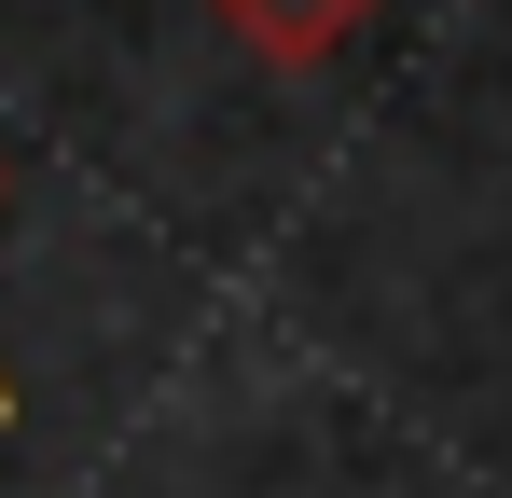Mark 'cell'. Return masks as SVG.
<instances>
[{
  "instance_id": "obj_1",
  "label": "cell",
  "mask_w": 512,
  "mask_h": 498,
  "mask_svg": "<svg viewBox=\"0 0 512 498\" xmlns=\"http://www.w3.org/2000/svg\"><path fill=\"white\" fill-rule=\"evenodd\" d=\"M208 14H222L250 56H277V70H319V56H333L374 0H208Z\"/></svg>"
},
{
  "instance_id": "obj_2",
  "label": "cell",
  "mask_w": 512,
  "mask_h": 498,
  "mask_svg": "<svg viewBox=\"0 0 512 498\" xmlns=\"http://www.w3.org/2000/svg\"><path fill=\"white\" fill-rule=\"evenodd\" d=\"M0 429H14V388H0Z\"/></svg>"
}]
</instances>
